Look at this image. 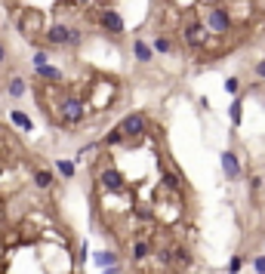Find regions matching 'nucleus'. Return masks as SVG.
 <instances>
[{
    "mask_svg": "<svg viewBox=\"0 0 265 274\" xmlns=\"http://www.w3.org/2000/svg\"><path fill=\"white\" fill-rule=\"evenodd\" d=\"M118 130L123 133V139H139V136H145V130H148V114L145 111L126 114V117L118 123Z\"/></svg>",
    "mask_w": 265,
    "mask_h": 274,
    "instance_id": "obj_1",
    "label": "nucleus"
},
{
    "mask_svg": "<svg viewBox=\"0 0 265 274\" xmlns=\"http://www.w3.org/2000/svg\"><path fill=\"white\" fill-rule=\"evenodd\" d=\"M47 43H53V47H77L80 31L68 28V25H53V28H47Z\"/></svg>",
    "mask_w": 265,
    "mask_h": 274,
    "instance_id": "obj_2",
    "label": "nucleus"
},
{
    "mask_svg": "<svg viewBox=\"0 0 265 274\" xmlns=\"http://www.w3.org/2000/svg\"><path fill=\"white\" fill-rule=\"evenodd\" d=\"M206 25H210L213 34H228V31H232L235 22H232L228 6H210V9H206Z\"/></svg>",
    "mask_w": 265,
    "mask_h": 274,
    "instance_id": "obj_3",
    "label": "nucleus"
},
{
    "mask_svg": "<svg viewBox=\"0 0 265 274\" xmlns=\"http://www.w3.org/2000/svg\"><path fill=\"white\" fill-rule=\"evenodd\" d=\"M96 22H99V25L102 28H105L108 34H123V16L118 13V9H99V13H96Z\"/></svg>",
    "mask_w": 265,
    "mask_h": 274,
    "instance_id": "obj_4",
    "label": "nucleus"
},
{
    "mask_svg": "<svg viewBox=\"0 0 265 274\" xmlns=\"http://www.w3.org/2000/svg\"><path fill=\"white\" fill-rule=\"evenodd\" d=\"M84 114H87V108H84L80 99H65L62 102V123H68V127H77V123L84 120Z\"/></svg>",
    "mask_w": 265,
    "mask_h": 274,
    "instance_id": "obj_5",
    "label": "nucleus"
},
{
    "mask_svg": "<svg viewBox=\"0 0 265 274\" xmlns=\"http://www.w3.org/2000/svg\"><path fill=\"white\" fill-rule=\"evenodd\" d=\"M99 182H102V188H105V191H111V194L123 191V176H120V173H118V169H114V166L102 169V173H99Z\"/></svg>",
    "mask_w": 265,
    "mask_h": 274,
    "instance_id": "obj_6",
    "label": "nucleus"
},
{
    "mask_svg": "<svg viewBox=\"0 0 265 274\" xmlns=\"http://www.w3.org/2000/svg\"><path fill=\"white\" fill-rule=\"evenodd\" d=\"M219 161H222V173H225V179H232V182L240 179V161H237V154L232 151V148H225Z\"/></svg>",
    "mask_w": 265,
    "mask_h": 274,
    "instance_id": "obj_7",
    "label": "nucleus"
},
{
    "mask_svg": "<svg viewBox=\"0 0 265 274\" xmlns=\"http://www.w3.org/2000/svg\"><path fill=\"white\" fill-rule=\"evenodd\" d=\"M133 55H136V62L148 65V62L154 59V50H151V43H145L142 37H136V40H133Z\"/></svg>",
    "mask_w": 265,
    "mask_h": 274,
    "instance_id": "obj_8",
    "label": "nucleus"
},
{
    "mask_svg": "<svg viewBox=\"0 0 265 274\" xmlns=\"http://www.w3.org/2000/svg\"><path fill=\"white\" fill-rule=\"evenodd\" d=\"M151 253H154V247H151V241H142V237H139V241L133 244V259H136V262H145V259L151 256Z\"/></svg>",
    "mask_w": 265,
    "mask_h": 274,
    "instance_id": "obj_9",
    "label": "nucleus"
},
{
    "mask_svg": "<svg viewBox=\"0 0 265 274\" xmlns=\"http://www.w3.org/2000/svg\"><path fill=\"white\" fill-rule=\"evenodd\" d=\"M240 108H244V99L235 96V99H232V105H228V120H232V127H235V130L240 127Z\"/></svg>",
    "mask_w": 265,
    "mask_h": 274,
    "instance_id": "obj_10",
    "label": "nucleus"
},
{
    "mask_svg": "<svg viewBox=\"0 0 265 274\" xmlns=\"http://www.w3.org/2000/svg\"><path fill=\"white\" fill-rule=\"evenodd\" d=\"M37 77H40V81L59 83V81H62V71H59V68H53V65H43V68H37Z\"/></svg>",
    "mask_w": 265,
    "mask_h": 274,
    "instance_id": "obj_11",
    "label": "nucleus"
},
{
    "mask_svg": "<svg viewBox=\"0 0 265 274\" xmlns=\"http://www.w3.org/2000/svg\"><path fill=\"white\" fill-rule=\"evenodd\" d=\"M151 50H154V53H160V55H170V53H173V40H170V37H164V34H157L154 43H151Z\"/></svg>",
    "mask_w": 265,
    "mask_h": 274,
    "instance_id": "obj_12",
    "label": "nucleus"
},
{
    "mask_svg": "<svg viewBox=\"0 0 265 274\" xmlns=\"http://www.w3.org/2000/svg\"><path fill=\"white\" fill-rule=\"evenodd\" d=\"M118 253H111V249H105V253H96V265L99 268H111V265H118Z\"/></svg>",
    "mask_w": 265,
    "mask_h": 274,
    "instance_id": "obj_13",
    "label": "nucleus"
},
{
    "mask_svg": "<svg viewBox=\"0 0 265 274\" xmlns=\"http://www.w3.org/2000/svg\"><path fill=\"white\" fill-rule=\"evenodd\" d=\"M34 185H37V188H50L53 185V173H50V169H34Z\"/></svg>",
    "mask_w": 265,
    "mask_h": 274,
    "instance_id": "obj_14",
    "label": "nucleus"
},
{
    "mask_svg": "<svg viewBox=\"0 0 265 274\" xmlns=\"http://www.w3.org/2000/svg\"><path fill=\"white\" fill-rule=\"evenodd\" d=\"M9 117H13V123H16V127H22L25 133H31V130H34V123H31V117H28V114H22V111H13Z\"/></svg>",
    "mask_w": 265,
    "mask_h": 274,
    "instance_id": "obj_15",
    "label": "nucleus"
},
{
    "mask_svg": "<svg viewBox=\"0 0 265 274\" xmlns=\"http://www.w3.org/2000/svg\"><path fill=\"white\" fill-rule=\"evenodd\" d=\"M9 96L13 99L25 96V81H22V77H13V81H9Z\"/></svg>",
    "mask_w": 265,
    "mask_h": 274,
    "instance_id": "obj_16",
    "label": "nucleus"
},
{
    "mask_svg": "<svg viewBox=\"0 0 265 274\" xmlns=\"http://www.w3.org/2000/svg\"><path fill=\"white\" fill-rule=\"evenodd\" d=\"M56 169H59L65 179H74V164L71 161H56Z\"/></svg>",
    "mask_w": 265,
    "mask_h": 274,
    "instance_id": "obj_17",
    "label": "nucleus"
},
{
    "mask_svg": "<svg viewBox=\"0 0 265 274\" xmlns=\"http://www.w3.org/2000/svg\"><path fill=\"white\" fill-rule=\"evenodd\" d=\"M118 142H123V133H120L118 127H114V130L105 136V139H102V145H118Z\"/></svg>",
    "mask_w": 265,
    "mask_h": 274,
    "instance_id": "obj_18",
    "label": "nucleus"
},
{
    "mask_svg": "<svg viewBox=\"0 0 265 274\" xmlns=\"http://www.w3.org/2000/svg\"><path fill=\"white\" fill-rule=\"evenodd\" d=\"M240 268H244V256H232V262H228V274H240Z\"/></svg>",
    "mask_w": 265,
    "mask_h": 274,
    "instance_id": "obj_19",
    "label": "nucleus"
},
{
    "mask_svg": "<svg viewBox=\"0 0 265 274\" xmlns=\"http://www.w3.org/2000/svg\"><path fill=\"white\" fill-rule=\"evenodd\" d=\"M225 89H228L232 96H237V89H240V81H237V77H228V81H225Z\"/></svg>",
    "mask_w": 265,
    "mask_h": 274,
    "instance_id": "obj_20",
    "label": "nucleus"
},
{
    "mask_svg": "<svg viewBox=\"0 0 265 274\" xmlns=\"http://www.w3.org/2000/svg\"><path fill=\"white\" fill-rule=\"evenodd\" d=\"M47 59H50V55L43 53V50H40V53H34V68H43V65H47Z\"/></svg>",
    "mask_w": 265,
    "mask_h": 274,
    "instance_id": "obj_21",
    "label": "nucleus"
},
{
    "mask_svg": "<svg viewBox=\"0 0 265 274\" xmlns=\"http://www.w3.org/2000/svg\"><path fill=\"white\" fill-rule=\"evenodd\" d=\"M253 268H256V274H265V256H256V259H253Z\"/></svg>",
    "mask_w": 265,
    "mask_h": 274,
    "instance_id": "obj_22",
    "label": "nucleus"
},
{
    "mask_svg": "<svg viewBox=\"0 0 265 274\" xmlns=\"http://www.w3.org/2000/svg\"><path fill=\"white\" fill-rule=\"evenodd\" d=\"M256 77H259V81H265V59L256 62Z\"/></svg>",
    "mask_w": 265,
    "mask_h": 274,
    "instance_id": "obj_23",
    "label": "nucleus"
},
{
    "mask_svg": "<svg viewBox=\"0 0 265 274\" xmlns=\"http://www.w3.org/2000/svg\"><path fill=\"white\" fill-rule=\"evenodd\" d=\"M0 62H6V43L0 40Z\"/></svg>",
    "mask_w": 265,
    "mask_h": 274,
    "instance_id": "obj_24",
    "label": "nucleus"
},
{
    "mask_svg": "<svg viewBox=\"0 0 265 274\" xmlns=\"http://www.w3.org/2000/svg\"><path fill=\"white\" fill-rule=\"evenodd\" d=\"M71 3H74V6H89L93 0H71Z\"/></svg>",
    "mask_w": 265,
    "mask_h": 274,
    "instance_id": "obj_25",
    "label": "nucleus"
},
{
    "mask_svg": "<svg viewBox=\"0 0 265 274\" xmlns=\"http://www.w3.org/2000/svg\"><path fill=\"white\" fill-rule=\"evenodd\" d=\"M105 274H120V265H111V268H105Z\"/></svg>",
    "mask_w": 265,
    "mask_h": 274,
    "instance_id": "obj_26",
    "label": "nucleus"
}]
</instances>
